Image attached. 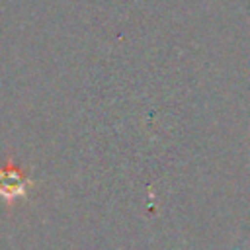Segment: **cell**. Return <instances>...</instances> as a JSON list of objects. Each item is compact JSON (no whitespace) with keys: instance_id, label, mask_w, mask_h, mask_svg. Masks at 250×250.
<instances>
[{"instance_id":"cell-1","label":"cell","mask_w":250,"mask_h":250,"mask_svg":"<svg viewBox=\"0 0 250 250\" xmlns=\"http://www.w3.org/2000/svg\"><path fill=\"white\" fill-rule=\"evenodd\" d=\"M35 186V182L18 166L8 162L4 168H0V201L14 205L20 199H25L29 189Z\"/></svg>"}]
</instances>
